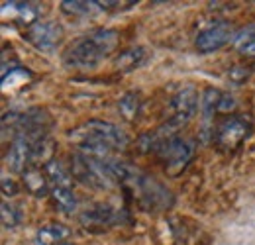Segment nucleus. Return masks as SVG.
I'll use <instances>...</instances> for the list:
<instances>
[{"label":"nucleus","instance_id":"a878e982","mask_svg":"<svg viewBox=\"0 0 255 245\" xmlns=\"http://www.w3.org/2000/svg\"><path fill=\"white\" fill-rule=\"evenodd\" d=\"M63 245H73V244H63Z\"/></svg>","mask_w":255,"mask_h":245},{"label":"nucleus","instance_id":"1a4fd4ad","mask_svg":"<svg viewBox=\"0 0 255 245\" xmlns=\"http://www.w3.org/2000/svg\"><path fill=\"white\" fill-rule=\"evenodd\" d=\"M6 167L16 173V175H24L30 167H33L35 159H33V143L26 135H16L10 141V147L4 157Z\"/></svg>","mask_w":255,"mask_h":245},{"label":"nucleus","instance_id":"4468645a","mask_svg":"<svg viewBox=\"0 0 255 245\" xmlns=\"http://www.w3.org/2000/svg\"><path fill=\"white\" fill-rule=\"evenodd\" d=\"M22 183L26 186V190L35 196V198H45L47 194H51V184L47 179L45 169H37V167H30L24 175H22Z\"/></svg>","mask_w":255,"mask_h":245},{"label":"nucleus","instance_id":"2eb2a0df","mask_svg":"<svg viewBox=\"0 0 255 245\" xmlns=\"http://www.w3.org/2000/svg\"><path fill=\"white\" fill-rule=\"evenodd\" d=\"M149 53L145 47L141 45H135V47H128L122 53H118L116 61H114V67L120 71V73H131L135 69H139L143 63L147 61Z\"/></svg>","mask_w":255,"mask_h":245},{"label":"nucleus","instance_id":"4be33fe9","mask_svg":"<svg viewBox=\"0 0 255 245\" xmlns=\"http://www.w3.org/2000/svg\"><path fill=\"white\" fill-rule=\"evenodd\" d=\"M30 79H32V73L30 71H26L20 65H14V67H10L8 71L2 73V89L6 91L8 87L12 89V87L26 85V81H30Z\"/></svg>","mask_w":255,"mask_h":245},{"label":"nucleus","instance_id":"20e7f679","mask_svg":"<svg viewBox=\"0 0 255 245\" xmlns=\"http://www.w3.org/2000/svg\"><path fill=\"white\" fill-rule=\"evenodd\" d=\"M112 155H89L75 151L71 155V175L77 183L93 190H110L118 186Z\"/></svg>","mask_w":255,"mask_h":245},{"label":"nucleus","instance_id":"dca6fc26","mask_svg":"<svg viewBox=\"0 0 255 245\" xmlns=\"http://www.w3.org/2000/svg\"><path fill=\"white\" fill-rule=\"evenodd\" d=\"M71 236L69 228L63 224H45L35 232V245H63L65 240Z\"/></svg>","mask_w":255,"mask_h":245},{"label":"nucleus","instance_id":"6e6552de","mask_svg":"<svg viewBox=\"0 0 255 245\" xmlns=\"http://www.w3.org/2000/svg\"><path fill=\"white\" fill-rule=\"evenodd\" d=\"M252 133V122L246 116H228L216 127V143L224 149H238Z\"/></svg>","mask_w":255,"mask_h":245},{"label":"nucleus","instance_id":"ddd939ff","mask_svg":"<svg viewBox=\"0 0 255 245\" xmlns=\"http://www.w3.org/2000/svg\"><path fill=\"white\" fill-rule=\"evenodd\" d=\"M39 16V6L33 4V2H18V0H12V2H2V18H10L14 20L16 24H22V26H32Z\"/></svg>","mask_w":255,"mask_h":245},{"label":"nucleus","instance_id":"423d86ee","mask_svg":"<svg viewBox=\"0 0 255 245\" xmlns=\"http://www.w3.org/2000/svg\"><path fill=\"white\" fill-rule=\"evenodd\" d=\"M234 37H236V31L232 28V24H228L224 20H214L196 33L194 45H196L198 53L206 55V53H214V51L222 49L224 45L234 41Z\"/></svg>","mask_w":255,"mask_h":245},{"label":"nucleus","instance_id":"412c9836","mask_svg":"<svg viewBox=\"0 0 255 245\" xmlns=\"http://www.w3.org/2000/svg\"><path fill=\"white\" fill-rule=\"evenodd\" d=\"M232 43L238 49V53H242L246 57H255V24L238 31Z\"/></svg>","mask_w":255,"mask_h":245},{"label":"nucleus","instance_id":"393cba45","mask_svg":"<svg viewBox=\"0 0 255 245\" xmlns=\"http://www.w3.org/2000/svg\"><path fill=\"white\" fill-rule=\"evenodd\" d=\"M2 192H4V196H16L18 192H20V188H18V184L14 179H10L8 175H2Z\"/></svg>","mask_w":255,"mask_h":245},{"label":"nucleus","instance_id":"f257e3e1","mask_svg":"<svg viewBox=\"0 0 255 245\" xmlns=\"http://www.w3.org/2000/svg\"><path fill=\"white\" fill-rule=\"evenodd\" d=\"M112 169H114L118 186H122L128 194H131V198L137 202V206L141 210L163 212L173 206L175 198H173L171 190L157 179L149 177L147 173L135 169L133 165L120 161L116 157L112 159Z\"/></svg>","mask_w":255,"mask_h":245},{"label":"nucleus","instance_id":"7ed1b4c3","mask_svg":"<svg viewBox=\"0 0 255 245\" xmlns=\"http://www.w3.org/2000/svg\"><path fill=\"white\" fill-rule=\"evenodd\" d=\"M69 141L75 151L89 155H112V151L126 149L129 139L126 131L112 122L89 120L69 131Z\"/></svg>","mask_w":255,"mask_h":245},{"label":"nucleus","instance_id":"aec40b11","mask_svg":"<svg viewBox=\"0 0 255 245\" xmlns=\"http://www.w3.org/2000/svg\"><path fill=\"white\" fill-rule=\"evenodd\" d=\"M51 198L55 202V206L63 212V214H73L77 210V196L71 186H55L51 188Z\"/></svg>","mask_w":255,"mask_h":245},{"label":"nucleus","instance_id":"9d476101","mask_svg":"<svg viewBox=\"0 0 255 245\" xmlns=\"http://www.w3.org/2000/svg\"><path fill=\"white\" fill-rule=\"evenodd\" d=\"M79 222L85 228H104V226H114L120 222V212L108 202H93L89 204L81 214Z\"/></svg>","mask_w":255,"mask_h":245},{"label":"nucleus","instance_id":"6ab92c4d","mask_svg":"<svg viewBox=\"0 0 255 245\" xmlns=\"http://www.w3.org/2000/svg\"><path fill=\"white\" fill-rule=\"evenodd\" d=\"M45 173H47L51 188H55V186H71L73 184V175L65 169V165L59 159H49L45 163Z\"/></svg>","mask_w":255,"mask_h":245},{"label":"nucleus","instance_id":"f03ea898","mask_svg":"<svg viewBox=\"0 0 255 245\" xmlns=\"http://www.w3.org/2000/svg\"><path fill=\"white\" fill-rule=\"evenodd\" d=\"M120 41V33L112 28H95L71 41L63 51L65 69L69 71H95L104 59H108Z\"/></svg>","mask_w":255,"mask_h":245},{"label":"nucleus","instance_id":"0eeeda50","mask_svg":"<svg viewBox=\"0 0 255 245\" xmlns=\"http://www.w3.org/2000/svg\"><path fill=\"white\" fill-rule=\"evenodd\" d=\"M24 39L41 53H53L63 39V28L55 22L39 20L24 31Z\"/></svg>","mask_w":255,"mask_h":245},{"label":"nucleus","instance_id":"39448f33","mask_svg":"<svg viewBox=\"0 0 255 245\" xmlns=\"http://www.w3.org/2000/svg\"><path fill=\"white\" fill-rule=\"evenodd\" d=\"M157 155H159L163 165H165L167 175L177 177V175H181L189 167V163L192 161V157H194V143H192L191 139H187V137L177 135L171 141H167L165 147Z\"/></svg>","mask_w":255,"mask_h":245},{"label":"nucleus","instance_id":"b1692460","mask_svg":"<svg viewBox=\"0 0 255 245\" xmlns=\"http://www.w3.org/2000/svg\"><path fill=\"white\" fill-rule=\"evenodd\" d=\"M250 73H252V69H250L248 65H234V67L228 71V81H230L232 85L240 87V85H244V83L250 79Z\"/></svg>","mask_w":255,"mask_h":245},{"label":"nucleus","instance_id":"f3484780","mask_svg":"<svg viewBox=\"0 0 255 245\" xmlns=\"http://www.w3.org/2000/svg\"><path fill=\"white\" fill-rule=\"evenodd\" d=\"M61 12L71 18H89L96 12H100V6L96 0H63Z\"/></svg>","mask_w":255,"mask_h":245},{"label":"nucleus","instance_id":"9b49d317","mask_svg":"<svg viewBox=\"0 0 255 245\" xmlns=\"http://www.w3.org/2000/svg\"><path fill=\"white\" fill-rule=\"evenodd\" d=\"M238 106L236 98L230 94V92H224L220 89H206L200 96V114L208 120L212 118L214 114H228V112H234Z\"/></svg>","mask_w":255,"mask_h":245},{"label":"nucleus","instance_id":"a211bd4d","mask_svg":"<svg viewBox=\"0 0 255 245\" xmlns=\"http://www.w3.org/2000/svg\"><path fill=\"white\" fill-rule=\"evenodd\" d=\"M141 106H143L141 94L135 91L124 92V94L120 96V100H118V110H120L122 118L128 120V122H131V120H135V118L139 116Z\"/></svg>","mask_w":255,"mask_h":245},{"label":"nucleus","instance_id":"5701e85b","mask_svg":"<svg viewBox=\"0 0 255 245\" xmlns=\"http://www.w3.org/2000/svg\"><path fill=\"white\" fill-rule=\"evenodd\" d=\"M2 210H0V216H2V226L6 228V230H14V228H18L20 224H22V210L16 206V204H12V202H8V200H2V206H0Z\"/></svg>","mask_w":255,"mask_h":245},{"label":"nucleus","instance_id":"f8f14e48","mask_svg":"<svg viewBox=\"0 0 255 245\" xmlns=\"http://www.w3.org/2000/svg\"><path fill=\"white\" fill-rule=\"evenodd\" d=\"M200 110V96L192 87L181 89L173 98H171V116H177L189 123Z\"/></svg>","mask_w":255,"mask_h":245}]
</instances>
